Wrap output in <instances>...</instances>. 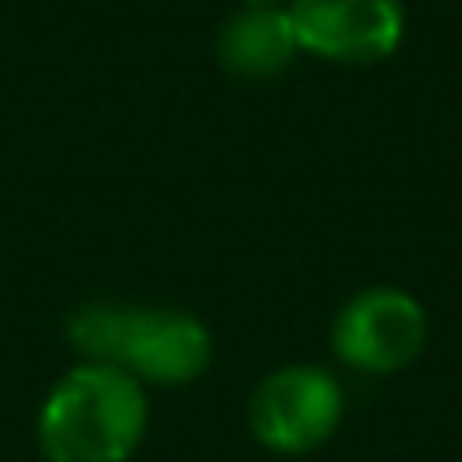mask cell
I'll return each mask as SVG.
<instances>
[{
    "mask_svg": "<svg viewBox=\"0 0 462 462\" xmlns=\"http://www.w3.org/2000/svg\"><path fill=\"white\" fill-rule=\"evenodd\" d=\"M426 341H430L426 309L418 304V296L393 284L361 288L357 296H349L328 337L337 361L369 377H390L410 369L422 357Z\"/></svg>",
    "mask_w": 462,
    "mask_h": 462,
    "instance_id": "3957f363",
    "label": "cell"
},
{
    "mask_svg": "<svg viewBox=\"0 0 462 462\" xmlns=\"http://www.w3.org/2000/svg\"><path fill=\"white\" fill-rule=\"evenodd\" d=\"M143 382L102 361H81L49 390L37 418L49 462H130L146 434Z\"/></svg>",
    "mask_w": 462,
    "mask_h": 462,
    "instance_id": "7a4b0ae2",
    "label": "cell"
},
{
    "mask_svg": "<svg viewBox=\"0 0 462 462\" xmlns=\"http://www.w3.org/2000/svg\"><path fill=\"white\" fill-rule=\"evenodd\" d=\"M300 53L341 65H374L398 53L406 37L402 0H292Z\"/></svg>",
    "mask_w": 462,
    "mask_h": 462,
    "instance_id": "5b68a950",
    "label": "cell"
},
{
    "mask_svg": "<svg viewBox=\"0 0 462 462\" xmlns=\"http://www.w3.org/2000/svg\"><path fill=\"white\" fill-rule=\"evenodd\" d=\"M65 341L81 361H102L151 385L199 382L216 353L199 317L138 304H81L65 320Z\"/></svg>",
    "mask_w": 462,
    "mask_h": 462,
    "instance_id": "6da1fadb",
    "label": "cell"
},
{
    "mask_svg": "<svg viewBox=\"0 0 462 462\" xmlns=\"http://www.w3.org/2000/svg\"><path fill=\"white\" fill-rule=\"evenodd\" d=\"M300 53L288 5H244L216 37L219 65L239 81H272Z\"/></svg>",
    "mask_w": 462,
    "mask_h": 462,
    "instance_id": "8992f818",
    "label": "cell"
},
{
    "mask_svg": "<svg viewBox=\"0 0 462 462\" xmlns=\"http://www.w3.org/2000/svg\"><path fill=\"white\" fill-rule=\"evenodd\" d=\"M239 5H280V0H239Z\"/></svg>",
    "mask_w": 462,
    "mask_h": 462,
    "instance_id": "52a82bcc",
    "label": "cell"
},
{
    "mask_svg": "<svg viewBox=\"0 0 462 462\" xmlns=\"http://www.w3.org/2000/svg\"><path fill=\"white\" fill-rule=\"evenodd\" d=\"M345 418V393L328 369L280 365L255 385L247 426L272 455H309L337 434Z\"/></svg>",
    "mask_w": 462,
    "mask_h": 462,
    "instance_id": "277c9868",
    "label": "cell"
}]
</instances>
